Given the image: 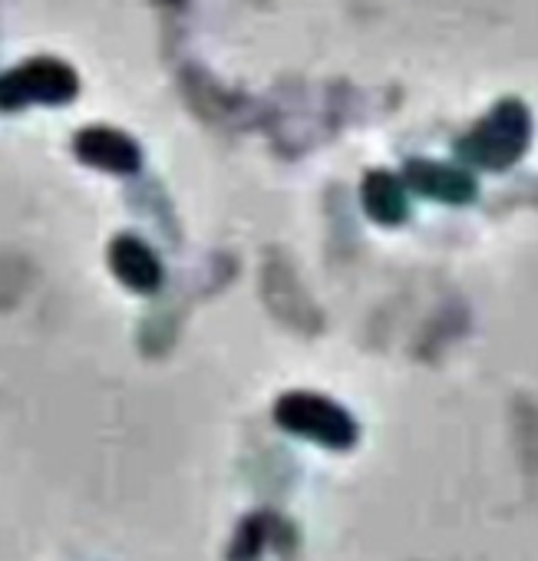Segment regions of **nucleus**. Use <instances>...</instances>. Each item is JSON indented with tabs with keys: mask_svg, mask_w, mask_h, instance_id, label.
Returning <instances> with one entry per match:
<instances>
[{
	"mask_svg": "<svg viewBox=\"0 0 538 561\" xmlns=\"http://www.w3.org/2000/svg\"><path fill=\"white\" fill-rule=\"evenodd\" d=\"M110 267L123 285L136 295H152L162 285L159 254L133 234H119L110 248Z\"/></svg>",
	"mask_w": 538,
	"mask_h": 561,
	"instance_id": "nucleus-5",
	"label": "nucleus"
},
{
	"mask_svg": "<svg viewBox=\"0 0 538 561\" xmlns=\"http://www.w3.org/2000/svg\"><path fill=\"white\" fill-rule=\"evenodd\" d=\"M73 149H77V156L87 165L103 169V172H116V175H129L142 162L139 146L126 133L110 129V126H90V129H83L73 139Z\"/></svg>",
	"mask_w": 538,
	"mask_h": 561,
	"instance_id": "nucleus-4",
	"label": "nucleus"
},
{
	"mask_svg": "<svg viewBox=\"0 0 538 561\" xmlns=\"http://www.w3.org/2000/svg\"><path fill=\"white\" fill-rule=\"evenodd\" d=\"M364 208L380 225H397L407 218V188L390 172H370L364 182Z\"/></svg>",
	"mask_w": 538,
	"mask_h": 561,
	"instance_id": "nucleus-7",
	"label": "nucleus"
},
{
	"mask_svg": "<svg viewBox=\"0 0 538 561\" xmlns=\"http://www.w3.org/2000/svg\"><path fill=\"white\" fill-rule=\"evenodd\" d=\"M531 139V116L518 100H502L469 136L459 139L456 152L466 162H476L482 169H508L522 152L528 149Z\"/></svg>",
	"mask_w": 538,
	"mask_h": 561,
	"instance_id": "nucleus-1",
	"label": "nucleus"
},
{
	"mask_svg": "<svg viewBox=\"0 0 538 561\" xmlns=\"http://www.w3.org/2000/svg\"><path fill=\"white\" fill-rule=\"evenodd\" d=\"M407 185L416 188L426 198L462 205L476 198V182L469 172L449 165V162H430V159H413L407 165Z\"/></svg>",
	"mask_w": 538,
	"mask_h": 561,
	"instance_id": "nucleus-6",
	"label": "nucleus"
},
{
	"mask_svg": "<svg viewBox=\"0 0 538 561\" xmlns=\"http://www.w3.org/2000/svg\"><path fill=\"white\" fill-rule=\"evenodd\" d=\"M77 90H80V80L64 60L37 57L31 64H21L8 73H0V110L18 113L34 103L64 106L77 96Z\"/></svg>",
	"mask_w": 538,
	"mask_h": 561,
	"instance_id": "nucleus-3",
	"label": "nucleus"
},
{
	"mask_svg": "<svg viewBox=\"0 0 538 561\" xmlns=\"http://www.w3.org/2000/svg\"><path fill=\"white\" fill-rule=\"evenodd\" d=\"M267 531H272V518H267V515H251L241 525L238 538H234L231 561H254L261 554L264 541H267Z\"/></svg>",
	"mask_w": 538,
	"mask_h": 561,
	"instance_id": "nucleus-8",
	"label": "nucleus"
},
{
	"mask_svg": "<svg viewBox=\"0 0 538 561\" xmlns=\"http://www.w3.org/2000/svg\"><path fill=\"white\" fill-rule=\"evenodd\" d=\"M275 420L278 426H285L295 436H305L318 446L328 449H351L357 443V423L354 416L318 393H285L275 407Z\"/></svg>",
	"mask_w": 538,
	"mask_h": 561,
	"instance_id": "nucleus-2",
	"label": "nucleus"
}]
</instances>
